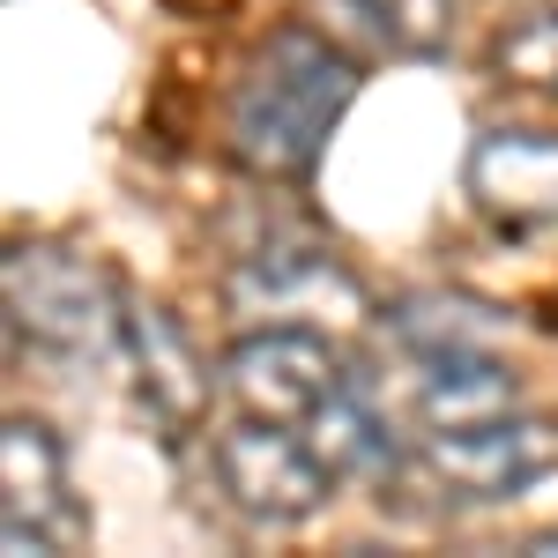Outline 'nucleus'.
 <instances>
[{
    "label": "nucleus",
    "mask_w": 558,
    "mask_h": 558,
    "mask_svg": "<svg viewBox=\"0 0 558 558\" xmlns=\"http://www.w3.org/2000/svg\"><path fill=\"white\" fill-rule=\"evenodd\" d=\"M357 97V60L320 31H276L231 89V157L254 179H305Z\"/></svg>",
    "instance_id": "nucleus-1"
},
{
    "label": "nucleus",
    "mask_w": 558,
    "mask_h": 558,
    "mask_svg": "<svg viewBox=\"0 0 558 558\" xmlns=\"http://www.w3.org/2000/svg\"><path fill=\"white\" fill-rule=\"evenodd\" d=\"M0 291H8V328L15 343L31 336L52 357H97L120 350L128 299L120 283L75 246H8L0 260Z\"/></svg>",
    "instance_id": "nucleus-2"
},
{
    "label": "nucleus",
    "mask_w": 558,
    "mask_h": 558,
    "mask_svg": "<svg viewBox=\"0 0 558 558\" xmlns=\"http://www.w3.org/2000/svg\"><path fill=\"white\" fill-rule=\"evenodd\" d=\"M216 484L239 514L254 521H305L336 499L343 476L320 462V447L305 439V425H276V417H246V425L216 432L209 447Z\"/></svg>",
    "instance_id": "nucleus-3"
},
{
    "label": "nucleus",
    "mask_w": 558,
    "mask_h": 558,
    "mask_svg": "<svg viewBox=\"0 0 558 558\" xmlns=\"http://www.w3.org/2000/svg\"><path fill=\"white\" fill-rule=\"evenodd\" d=\"M551 470H558V425L521 417V410L492 417V425L425 432V447H417V476L447 499H521Z\"/></svg>",
    "instance_id": "nucleus-4"
},
{
    "label": "nucleus",
    "mask_w": 558,
    "mask_h": 558,
    "mask_svg": "<svg viewBox=\"0 0 558 558\" xmlns=\"http://www.w3.org/2000/svg\"><path fill=\"white\" fill-rule=\"evenodd\" d=\"M343 380L350 373L336 343L320 328H291V320H268L223 350V395L246 417H276V425H305Z\"/></svg>",
    "instance_id": "nucleus-5"
},
{
    "label": "nucleus",
    "mask_w": 558,
    "mask_h": 558,
    "mask_svg": "<svg viewBox=\"0 0 558 558\" xmlns=\"http://www.w3.org/2000/svg\"><path fill=\"white\" fill-rule=\"evenodd\" d=\"M0 536L15 558H52L75 551L89 536V514L68 499V454L38 417H8L0 425Z\"/></svg>",
    "instance_id": "nucleus-6"
},
{
    "label": "nucleus",
    "mask_w": 558,
    "mask_h": 558,
    "mask_svg": "<svg viewBox=\"0 0 558 558\" xmlns=\"http://www.w3.org/2000/svg\"><path fill=\"white\" fill-rule=\"evenodd\" d=\"M470 202L499 231H544L558 223V134L551 128H484L462 165Z\"/></svg>",
    "instance_id": "nucleus-7"
},
{
    "label": "nucleus",
    "mask_w": 558,
    "mask_h": 558,
    "mask_svg": "<svg viewBox=\"0 0 558 558\" xmlns=\"http://www.w3.org/2000/svg\"><path fill=\"white\" fill-rule=\"evenodd\" d=\"M223 299H231V313H254V320H291V313L357 320L365 313V291L350 283V268L328 246H260V254H246L231 268Z\"/></svg>",
    "instance_id": "nucleus-8"
},
{
    "label": "nucleus",
    "mask_w": 558,
    "mask_h": 558,
    "mask_svg": "<svg viewBox=\"0 0 558 558\" xmlns=\"http://www.w3.org/2000/svg\"><path fill=\"white\" fill-rule=\"evenodd\" d=\"M120 357L134 365V395L149 410V425L165 439H186L209 417V365L194 357L186 328L165 305H134L128 299V328H120Z\"/></svg>",
    "instance_id": "nucleus-9"
},
{
    "label": "nucleus",
    "mask_w": 558,
    "mask_h": 558,
    "mask_svg": "<svg viewBox=\"0 0 558 558\" xmlns=\"http://www.w3.org/2000/svg\"><path fill=\"white\" fill-rule=\"evenodd\" d=\"M410 410H417L425 432H462V425H492V417L521 410V387L492 350H432V357H417Z\"/></svg>",
    "instance_id": "nucleus-10"
},
{
    "label": "nucleus",
    "mask_w": 558,
    "mask_h": 558,
    "mask_svg": "<svg viewBox=\"0 0 558 558\" xmlns=\"http://www.w3.org/2000/svg\"><path fill=\"white\" fill-rule=\"evenodd\" d=\"M305 439L320 447V462L336 476H395L402 470V447H395V432H387V417L373 410V395L357 380H343L313 417H305Z\"/></svg>",
    "instance_id": "nucleus-11"
},
{
    "label": "nucleus",
    "mask_w": 558,
    "mask_h": 558,
    "mask_svg": "<svg viewBox=\"0 0 558 558\" xmlns=\"http://www.w3.org/2000/svg\"><path fill=\"white\" fill-rule=\"evenodd\" d=\"M395 343L410 357H432V350H492L499 343V313L470 299H402L387 313Z\"/></svg>",
    "instance_id": "nucleus-12"
},
{
    "label": "nucleus",
    "mask_w": 558,
    "mask_h": 558,
    "mask_svg": "<svg viewBox=\"0 0 558 558\" xmlns=\"http://www.w3.org/2000/svg\"><path fill=\"white\" fill-rule=\"evenodd\" d=\"M492 83L529 89V97H558V8L492 38Z\"/></svg>",
    "instance_id": "nucleus-13"
},
{
    "label": "nucleus",
    "mask_w": 558,
    "mask_h": 558,
    "mask_svg": "<svg viewBox=\"0 0 558 558\" xmlns=\"http://www.w3.org/2000/svg\"><path fill=\"white\" fill-rule=\"evenodd\" d=\"M357 15L387 52H410V60L439 52L454 31V0H357Z\"/></svg>",
    "instance_id": "nucleus-14"
},
{
    "label": "nucleus",
    "mask_w": 558,
    "mask_h": 558,
    "mask_svg": "<svg viewBox=\"0 0 558 558\" xmlns=\"http://www.w3.org/2000/svg\"><path fill=\"white\" fill-rule=\"evenodd\" d=\"M551 8H558V0H551Z\"/></svg>",
    "instance_id": "nucleus-15"
}]
</instances>
